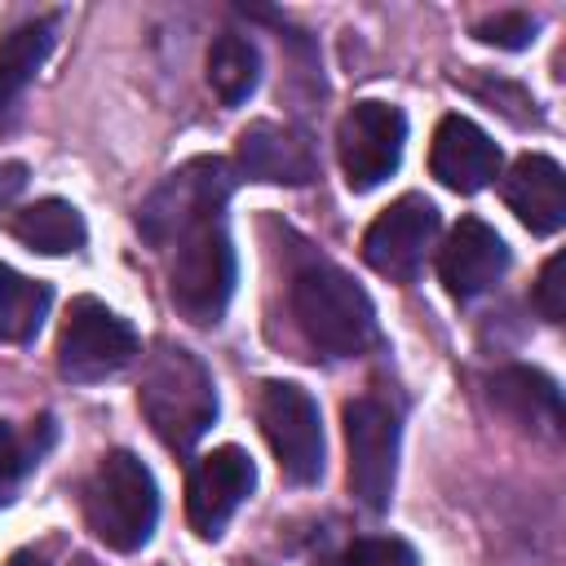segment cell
<instances>
[{"label": "cell", "instance_id": "cell-1", "mask_svg": "<svg viewBox=\"0 0 566 566\" xmlns=\"http://www.w3.org/2000/svg\"><path fill=\"white\" fill-rule=\"evenodd\" d=\"M230 164L199 155L168 172L137 208V230L150 248L168 252V296L181 318L208 327L234 296V243L226 230Z\"/></svg>", "mask_w": 566, "mask_h": 566}, {"label": "cell", "instance_id": "cell-2", "mask_svg": "<svg viewBox=\"0 0 566 566\" xmlns=\"http://www.w3.org/2000/svg\"><path fill=\"white\" fill-rule=\"evenodd\" d=\"M292 318L301 336L327 358H358L376 345L371 296L332 261H305L287 287Z\"/></svg>", "mask_w": 566, "mask_h": 566}, {"label": "cell", "instance_id": "cell-3", "mask_svg": "<svg viewBox=\"0 0 566 566\" xmlns=\"http://www.w3.org/2000/svg\"><path fill=\"white\" fill-rule=\"evenodd\" d=\"M137 407L146 416V424L155 429V438L172 451H190L208 424L217 420V385L212 371L203 367L199 354L181 349V345H164L142 376L137 389Z\"/></svg>", "mask_w": 566, "mask_h": 566}, {"label": "cell", "instance_id": "cell-4", "mask_svg": "<svg viewBox=\"0 0 566 566\" xmlns=\"http://www.w3.org/2000/svg\"><path fill=\"white\" fill-rule=\"evenodd\" d=\"M84 522L106 548L137 553L159 522L155 473L133 451H106L84 482Z\"/></svg>", "mask_w": 566, "mask_h": 566}, {"label": "cell", "instance_id": "cell-5", "mask_svg": "<svg viewBox=\"0 0 566 566\" xmlns=\"http://www.w3.org/2000/svg\"><path fill=\"white\" fill-rule=\"evenodd\" d=\"M133 354H137V332L115 310H106L93 296L71 301V314L57 336V371L66 380H75V385L106 380V376L124 371L133 363Z\"/></svg>", "mask_w": 566, "mask_h": 566}, {"label": "cell", "instance_id": "cell-6", "mask_svg": "<svg viewBox=\"0 0 566 566\" xmlns=\"http://www.w3.org/2000/svg\"><path fill=\"white\" fill-rule=\"evenodd\" d=\"M256 420H261V433H265L279 469L296 486H310L323 478V420H318V402L301 385L270 380L261 389Z\"/></svg>", "mask_w": 566, "mask_h": 566}, {"label": "cell", "instance_id": "cell-7", "mask_svg": "<svg viewBox=\"0 0 566 566\" xmlns=\"http://www.w3.org/2000/svg\"><path fill=\"white\" fill-rule=\"evenodd\" d=\"M345 447H349V486L354 495L380 513L394 495L398 473V416L380 398L345 402Z\"/></svg>", "mask_w": 566, "mask_h": 566}, {"label": "cell", "instance_id": "cell-8", "mask_svg": "<svg viewBox=\"0 0 566 566\" xmlns=\"http://www.w3.org/2000/svg\"><path fill=\"white\" fill-rule=\"evenodd\" d=\"M407 146V115L389 102H354L336 128V150L349 190H371L380 186L398 164Z\"/></svg>", "mask_w": 566, "mask_h": 566}, {"label": "cell", "instance_id": "cell-9", "mask_svg": "<svg viewBox=\"0 0 566 566\" xmlns=\"http://www.w3.org/2000/svg\"><path fill=\"white\" fill-rule=\"evenodd\" d=\"M438 208L424 199V195H402L394 199L363 234V256L376 274L385 279H398V283H411L424 252L433 248L438 239Z\"/></svg>", "mask_w": 566, "mask_h": 566}, {"label": "cell", "instance_id": "cell-10", "mask_svg": "<svg viewBox=\"0 0 566 566\" xmlns=\"http://www.w3.org/2000/svg\"><path fill=\"white\" fill-rule=\"evenodd\" d=\"M252 482H256V469H252L248 451H239V447L208 451L195 464L190 486H186V517H190L195 535L217 539L226 531V522L234 517V509L248 500Z\"/></svg>", "mask_w": 566, "mask_h": 566}, {"label": "cell", "instance_id": "cell-11", "mask_svg": "<svg viewBox=\"0 0 566 566\" xmlns=\"http://www.w3.org/2000/svg\"><path fill=\"white\" fill-rule=\"evenodd\" d=\"M239 168L252 181H279V186H305L318 177V150L310 133L274 119H256L239 133Z\"/></svg>", "mask_w": 566, "mask_h": 566}, {"label": "cell", "instance_id": "cell-12", "mask_svg": "<svg viewBox=\"0 0 566 566\" xmlns=\"http://www.w3.org/2000/svg\"><path fill=\"white\" fill-rule=\"evenodd\" d=\"M504 270H509V243L482 217H460V226L451 230V239L438 256V274L447 283V292L455 301H473V296L491 292Z\"/></svg>", "mask_w": 566, "mask_h": 566}, {"label": "cell", "instance_id": "cell-13", "mask_svg": "<svg viewBox=\"0 0 566 566\" xmlns=\"http://www.w3.org/2000/svg\"><path fill=\"white\" fill-rule=\"evenodd\" d=\"M429 168L433 177L455 190V195H473L482 186H491L500 177V146L464 115H447L433 128V146H429Z\"/></svg>", "mask_w": 566, "mask_h": 566}, {"label": "cell", "instance_id": "cell-14", "mask_svg": "<svg viewBox=\"0 0 566 566\" xmlns=\"http://www.w3.org/2000/svg\"><path fill=\"white\" fill-rule=\"evenodd\" d=\"M504 203L531 234H553L566 221V177L548 155H522L504 177Z\"/></svg>", "mask_w": 566, "mask_h": 566}, {"label": "cell", "instance_id": "cell-15", "mask_svg": "<svg viewBox=\"0 0 566 566\" xmlns=\"http://www.w3.org/2000/svg\"><path fill=\"white\" fill-rule=\"evenodd\" d=\"M491 402L526 429H539L548 438L562 433V394L557 380L539 367H500L491 376Z\"/></svg>", "mask_w": 566, "mask_h": 566}, {"label": "cell", "instance_id": "cell-16", "mask_svg": "<svg viewBox=\"0 0 566 566\" xmlns=\"http://www.w3.org/2000/svg\"><path fill=\"white\" fill-rule=\"evenodd\" d=\"M53 31H57V18H35L4 35V44H0V137L18 124L22 93H27L31 75L40 71V62L49 57Z\"/></svg>", "mask_w": 566, "mask_h": 566}, {"label": "cell", "instance_id": "cell-17", "mask_svg": "<svg viewBox=\"0 0 566 566\" xmlns=\"http://www.w3.org/2000/svg\"><path fill=\"white\" fill-rule=\"evenodd\" d=\"M13 234H18L27 248L44 252V256L80 252L84 239H88L80 208L66 203V199H35L31 208H22V212L13 217Z\"/></svg>", "mask_w": 566, "mask_h": 566}, {"label": "cell", "instance_id": "cell-18", "mask_svg": "<svg viewBox=\"0 0 566 566\" xmlns=\"http://www.w3.org/2000/svg\"><path fill=\"white\" fill-rule=\"evenodd\" d=\"M49 305H53L49 283L27 279L0 261V340H9V345L35 340L40 323L49 318Z\"/></svg>", "mask_w": 566, "mask_h": 566}, {"label": "cell", "instance_id": "cell-19", "mask_svg": "<svg viewBox=\"0 0 566 566\" xmlns=\"http://www.w3.org/2000/svg\"><path fill=\"white\" fill-rule=\"evenodd\" d=\"M261 80V53L248 35H217L208 49V84L221 97V106H243Z\"/></svg>", "mask_w": 566, "mask_h": 566}, {"label": "cell", "instance_id": "cell-20", "mask_svg": "<svg viewBox=\"0 0 566 566\" xmlns=\"http://www.w3.org/2000/svg\"><path fill=\"white\" fill-rule=\"evenodd\" d=\"M53 442V420H40L35 429H13L9 420H0V509L18 495L22 478L40 464L44 447Z\"/></svg>", "mask_w": 566, "mask_h": 566}, {"label": "cell", "instance_id": "cell-21", "mask_svg": "<svg viewBox=\"0 0 566 566\" xmlns=\"http://www.w3.org/2000/svg\"><path fill=\"white\" fill-rule=\"evenodd\" d=\"M336 566H420L416 548L398 535H367V539H354Z\"/></svg>", "mask_w": 566, "mask_h": 566}, {"label": "cell", "instance_id": "cell-22", "mask_svg": "<svg viewBox=\"0 0 566 566\" xmlns=\"http://www.w3.org/2000/svg\"><path fill=\"white\" fill-rule=\"evenodd\" d=\"M535 31H539V22H535L531 13H522V9L495 13V18H486V22L473 27V35H478L482 44H495V49H526V44L535 40Z\"/></svg>", "mask_w": 566, "mask_h": 566}, {"label": "cell", "instance_id": "cell-23", "mask_svg": "<svg viewBox=\"0 0 566 566\" xmlns=\"http://www.w3.org/2000/svg\"><path fill=\"white\" fill-rule=\"evenodd\" d=\"M562 270H566V256H548L544 270H539V283H535V310L548 318V323H562L566 314V283H562Z\"/></svg>", "mask_w": 566, "mask_h": 566}, {"label": "cell", "instance_id": "cell-24", "mask_svg": "<svg viewBox=\"0 0 566 566\" xmlns=\"http://www.w3.org/2000/svg\"><path fill=\"white\" fill-rule=\"evenodd\" d=\"M22 181H27V168H22V164H4V168H0V203H4L13 190H22Z\"/></svg>", "mask_w": 566, "mask_h": 566}, {"label": "cell", "instance_id": "cell-25", "mask_svg": "<svg viewBox=\"0 0 566 566\" xmlns=\"http://www.w3.org/2000/svg\"><path fill=\"white\" fill-rule=\"evenodd\" d=\"M9 566H40V557H31V553H13Z\"/></svg>", "mask_w": 566, "mask_h": 566}]
</instances>
